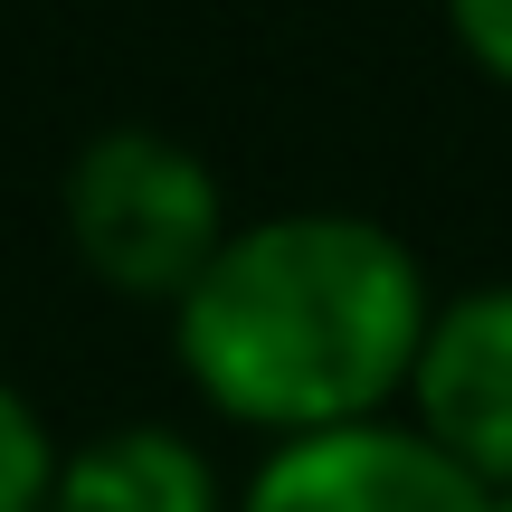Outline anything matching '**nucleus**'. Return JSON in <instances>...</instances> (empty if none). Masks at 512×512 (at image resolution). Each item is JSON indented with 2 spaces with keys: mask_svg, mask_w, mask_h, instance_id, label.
Segmentation results:
<instances>
[{
  "mask_svg": "<svg viewBox=\"0 0 512 512\" xmlns=\"http://www.w3.org/2000/svg\"><path fill=\"white\" fill-rule=\"evenodd\" d=\"M427 313L437 285L389 219L266 209L228 228L209 275L171 304V351L228 427L285 446L399 418Z\"/></svg>",
  "mask_w": 512,
  "mask_h": 512,
  "instance_id": "nucleus-1",
  "label": "nucleus"
},
{
  "mask_svg": "<svg viewBox=\"0 0 512 512\" xmlns=\"http://www.w3.org/2000/svg\"><path fill=\"white\" fill-rule=\"evenodd\" d=\"M57 219H67L76 266L124 304H181L228 247V190L181 133L162 124H105L76 143L67 181H57Z\"/></svg>",
  "mask_w": 512,
  "mask_h": 512,
  "instance_id": "nucleus-2",
  "label": "nucleus"
},
{
  "mask_svg": "<svg viewBox=\"0 0 512 512\" xmlns=\"http://www.w3.org/2000/svg\"><path fill=\"white\" fill-rule=\"evenodd\" d=\"M399 418L418 427L446 465H465L484 494L512 484V275L437 294Z\"/></svg>",
  "mask_w": 512,
  "mask_h": 512,
  "instance_id": "nucleus-3",
  "label": "nucleus"
},
{
  "mask_svg": "<svg viewBox=\"0 0 512 512\" xmlns=\"http://www.w3.org/2000/svg\"><path fill=\"white\" fill-rule=\"evenodd\" d=\"M238 512H484V484L446 465L408 418L285 437L238 484Z\"/></svg>",
  "mask_w": 512,
  "mask_h": 512,
  "instance_id": "nucleus-4",
  "label": "nucleus"
},
{
  "mask_svg": "<svg viewBox=\"0 0 512 512\" xmlns=\"http://www.w3.org/2000/svg\"><path fill=\"white\" fill-rule=\"evenodd\" d=\"M48 512H238V503H228V475L200 437L162 418H124L57 456Z\"/></svg>",
  "mask_w": 512,
  "mask_h": 512,
  "instance_id": "nucleus-5",
  "label": "nucleus"
},
{
  "mask_svg": "<svg viewBox=\"0 0 512 512\" xmlns=\"http://www.w3.org/2000/svg\"><path fill=\"white\" fill-rule=\"evenodd\" d=\"M57 456H67V446L48 437V418L29 408V389L0 370V512H48Z\"/></svg>",
  "mask_w": 512,
  "mask_h": 512,
  "instance_id": "nucleus-6",
  "label": "nucleus"
},
{
  "mask_svg": "<svg viewBox=\"0 0 512 512\" xmlns=\"http://www.w3.org/2000/svg\"><path fill=\"white\" fill-rule=\"evenodd\" d=\"M446 29H456L465 67H484L512 95V0H446Z\"/></svg>",
  "mask_w": 512,
  "mask_h": 512,
  "instance_id": "nucleus-7",
  "label": "nucleus"
},
{
  "mask_svg": "<svg viewBox=\"0 0 512 512\" xmlns=\"http://www.w3.org/2000/svg\"><path fill=\"white\" fill-rule=\"evenodd\" d=\"M484 512H512V484H503V494H484Z\"/></svg>",
  "mask_w": 512,
  "mask_h": 512,
  "instance_id": "nucleus-8",
  "label": "nucleus"
}]
</instances>
